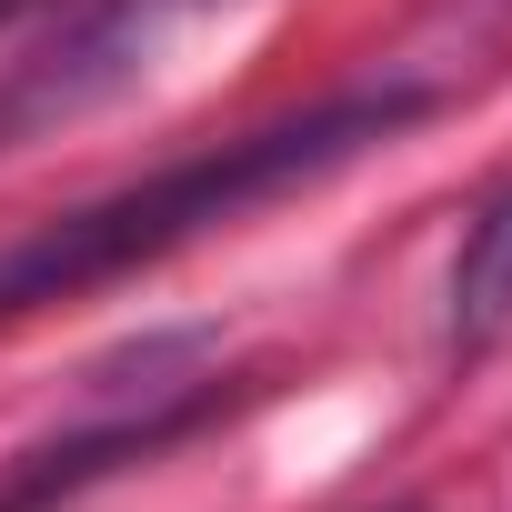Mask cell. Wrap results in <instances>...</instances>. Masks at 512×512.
<instances>
[{
  "label": "cell",
  "instance_id": "cell-1",
  "mask_svg": "<svg viewBox=\"0 0 512 512\" xmlns=\"http://www.w3.org/2000/svg\"><path fill=\"white\" fill-rule=\"evenodd\" d=\"M432 111V81H362V91H332L292 121H262V131H231V141H201L181 161H161L151 181H121V191H91L31 231L0 241V322H21L41 302H81L141 262H171L201 231H231L241 211H262L362 151H392L412 121Z\"/></svg>",
  "mask_w": 512,
  "mask_h": 512
},
{
  "label": "cell",
  "instance_id": "cell-2",
  "mask_svg": "<svg viewBox=\"0 0 512 512\" xmlns=\"http://www.w3.org/2000/svg\"><path fill=\"white\" fill-rule=\"evenodd\" d=\"M452 332L462 342H492L512 332V191H492L452 251Z\"/></svg>",
  "mask_w": 512,
  "mask_h": 512
},
{
  "label": "cell",
  "instance_id": "cell-3",
  "mask_svg": "<svg viewBox=\"0 0 512 512\" xmlns=\"http://www.w3.org/2000/svg\"><path fill=\"white\" fill-rule=\"evenodd\" d=\"M0 11H11V0H0Z\"/></svg>",
  "mask_w": 512,
  "mask_h": 512
}]
</instances>
